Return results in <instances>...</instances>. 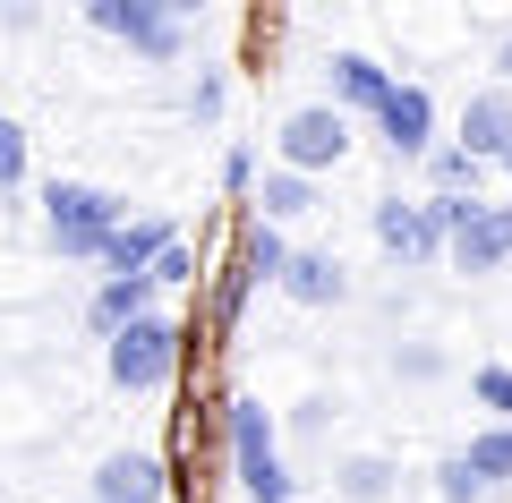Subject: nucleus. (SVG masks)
<instances>
[{
    "label": "nucleus",
    "instance_id": "39448f33",
    "mask_svg": "<svg viewBox=\"0 0 512 503\" xmlns=\"http://www.w3.org/2000/svg\"><path fill=\"white\" fill-rule=\"evenodd\" d=\"M86 18L103 26V35H120L128 52H146L154 69L180 60V9H171V0H94Z\"/></svg>",
    "mask_w": 512,
    "mask_h": 503
},
{
    "label": "nucleus",
    "instance_id": "ddd939ff",
    "mask_svg": "<svg viewBox=\"0 0 512 503\" xmlns=\"http://www.w3.org/2000/svg\"><path fill=\"white\" fill-rule=\"evenodd\" d=\"M137 316H154V282H146V273H111V282L94 290V307H86V324L103 333V342H111V333H128Z\"/></svg>",
    "mask_w": 512,
    "mask_h": 503
},
{
    "label": "nucleus",
    "instance_id": "b1692460",
    "mask_svg": "<svg viewBox=\"0 0 512 503\" xmlns=\"http://www.w3.org/2000/svg\"><path fill=\"white\" fill-rule=\"evenodd\" d=\"M436 495H444V503H478L487 486H478V478H470L461 461H444V469H436Z\"/></svg>",
    "mask_w": 512,
    "mask_h": 503
},
{
    "label": "nucleus",
    "instance_id": "aec40b11",
    "mask_svg": "<svg viewBox=\"0 0 512 503\" xmlns=\"http://www.w3.org/2000/svg\"><path fill=\"white\" fill-rule=\"evenodd\" d=\"M146 282H154V290H180V282H197V256H188V239H171V248L154 256V265H146Z\"/></svg>",
    "mask_w": 512,
    "mask_h": 503
},
{
    "label": "nucleus",
    "instance_id": "393cba45",
    "mask_svg": "<svg viewBox=\"0 0 512 503\" xmlns=\"http://www.w3.org/2000/svg\"><path fill=\"white\" fill-rule=\"evenodd\" d=\"M222 188H231V197H248V188H256V154H248V145L222 154Z\"/></svg>",
    "mask_w": 512,
    "mask_h": 503
},
{
    "label": "nucleus",
    "instance_id": "2eb2a0df",
    "mask_svg": "<svg viewBox=\"0 0 512 503\" xmlns=\"http://www.w3.org/2000/svg\"><path fill=\"white\" fill-rule=\"evenodd\" d=\"M282 265H291V248H282V231L274 222H239V273H248V282H282Z\"/></svg>",
    "mask_w": 512,
    "mask_h": 503
},
{
    "label": "nucleus",
    "instance_id": "f8f14e48",
    "mask_svg": "<svg viewBox=\"0 0 512 503\" xmlns=\"http://www.w3.org/2000/svg\"><path fill=\"white\" fill-rule=\"evenodd\" d=\"M325 77H333V111H342V120H350V111H376L384 94H393V69L367 60V52H333Z\"/></svg>",
    "mask_w": 512,
    "mask_h": 503
},
{
    "label": "nucleus",
    "instance_id": "412c9836",
    "mask_svg": "<svg viewBox=\"0 0 512 503\" xmlns=\"http://www.w3.org/2000/svg\"><path fill=\"white\" fill-rule=\"evenodd\" d=\"M470 393H478V401H487V410L512 427V367H478V376H470Z\"/></svg>",
    "mask_w": 512,
    "mask_h": 503
},
{
    "label": "nucleus",
    "instance_id": "4468645a",
    "mask_svg": "<svg viewBox=\"0 0 512 503\" xmlns=\"http://www.w3.org/2000/svg\"><path fill=\"white\" fill-rule=\"evenodd\" d=\"M171 239H180V231H171V222H163V214H128V222H120V231H111V239H103V265H111V273H146V265H154V256H163V248H171Z\"/></svg>",
    "mask_w": 512,
    "mask_h": 503
},
{
    "label": "nucleus",
    "instance_id": "c85d7f7f",
    "mask_svg": "<svg viewBox=\"0 0 512 503\" xmlns=\"http://www.w3.org/2000/svg\"><path fill=\"white\" fill-rule=\"evenodd\" d=\"M504 171H512V154H504Z\"/></svg>",
    "mask_w": 512,
    "mask_h": 503
},
{
    "label": "nucleus",
    "instance_id": "5701e85b",
    "mask_svg": "<svg viewBox=\"0 0 512 503\" xmlns=\"http://www.w3.org/2000/svg\"><path fill=\"white\" fill-rule=\"evenodd\" d=\"M248 273H239V265H222V282H214V324H239V307H248Z\"/></svg>",
    "mask_w": 512,
    "mask_h": 503
},
{
    "label": "nucleus",
    "instance_id": "9d476101",
    "mask_svg": "<svg viewBox=\"0 0 512 503\" xmlns=\"http://www.w3.org/2000/svg\"><path fill=\"white\" fill-rule=\"evenodd\" d=\"M461 154L470 162H504L512 154V94L504 86H478L461 103Z\"/></svg>",
    "mask_w": 512,
    "mask_h": 503
},
{
    "label": "nucleus",
    "instance_id": "20e7f679",
    "mask_svg": "<svg viewBox=\"0 0 512 503\" xmlns=\"http://www.w3.org/2000/svg\"><path fill=\"white\" fill-rule=\"evenodd\" d=\"M231 410V461H239V486H248V503H291L299 495V478L282 469V435H274V418H265V401H222Z\"/></svg>",
    "mask_w": 512,
    "mask_h": 503
},
{
    "label": "nucleus",
    "instance_id": "a211bd4d",
    "mask_svg": "<svg viewBox=\"0 0 512 503\" xmlns=\"http://www.w3.org/2000/svg\"><path fill=\"white\" fill-rule=\"evenodd\" d=\"M461 469H470L478 486H504L512 478V427H487V435H470V452H453Z\"/></svg>",
    "mask_w": 512,
    "mask_h": 503
},
{
    "label": "nucleus",
    "instance_id": "f3484780",
    "mask_svg": "<svg viewBox=\"0 0 512 503\" xmlns=\"http://www.w3.org/2000/svg\"><path fill=\"white\" fill-rule=\"evenodd\" d=\"M333 486H342V503H384L393 495V461H384V452H359V461L333 469Z\"/></svg>",
    "mask_w": 512,
    "mask_h": 503
},
{
    "label": "nucleus",
    "instance_id": "a878e982",
    "mask_svg": "<svg viewBox=\"0 0 512 503\" xmlns=\"http://www.w3.org/2000/svg\"><path fill=\"white\" fill-rule=\"evenodd\" d=\"M188 111H197V120H214V111H222V77H197V94H188Z\"/></svg>",
    "mask_w": 512,
    "mask_h": 503
},
{
    "label": "nucleus",
    "instance_id": "f03ea898",
    "mask_svg": "<svg viewBox=\"0 0 512 503\" xmlns=\"http://www.w3.org/2000/svg\"><path fill=\"white\" fill-rule=\"evenodd\" d=\"M444 222V256L453 273H504L512 265V205H487V197H427Z\"/></svg>",
    "mask_w": 512,
    "mask_h": 503
},
{
    "label": "nucleus",
    "instance_id": "7ed1b4c3",
    "mask_svg": "<svg viewBox=\"0 0 512 503\" xmlns=\"http://www.w3.org/2000/svg\"><path fill=\"white\" fill-rule=\"evenodd\" d=\"M180 359H188V324H171V316H137L128 333H111V350H103V367H111L120 393H154V384H171Z\"/></svg>",
    "mask_w": 512,
    "mask_h": 503
},
{
    "label": "nucleus",
    "instance_id": "bb28decb",
    "mask_svg": "<svg viewBox=\"0 0 512 503\" xmlns=\"http://www.w3.org/2000/svg\"><path fill=\"white\" fill-rule=\"evenodd\" d=\"M436 367H444V350H427V342L402 350V376H436Z\"/></svg>",
    "mask_w": 512,
    "mask_h": 503
},
{
    "label": "nucleus",
    "instance_id": "f257e3e1",
    "mask_svg": "<svg viewBox=\"0 0 512 503\" xmlns=\"http://www.w3.org/2000/svg\"><path fill=\"white\" fill-rule=\"evenodd\" d=\"M120 222H128V205L111 197V188H94V180H52L43 188V231H52V248L77 256V265H94Z\"/></svg>",
    "mask_w": 512,
    "mask_h": 503
},
{
    "label": "nucleus",
    "instance_id": "6e6552de",
    "mask_svg": "<svg viewBox=\"0 0 512 503\" xmlns=\"http://www.w3.org/2000/svg\"><path fill=\"white\" fill-rule=\"evenodd\" d=\"M376 128H384V145H393V154H436V103H427V86H402V77H393V94H384L376 103Z\"/></svg>",
    "mask_w": 512,
    "mask_h": 503
},
{
    "label": "nucleus",
    "instance_id": "423d86ee",
    "mask_svg": "<svg viewBox=\"0 0 512 503\" xmlns=\"http://www.w3.org/2000/svg\"><path fill=\"white\" fill-rule=\"evenodd\" d=\"M350 154V120L333 103H308L282 120V171H299V180H316V171H333V162Z\"/></svg>",
    "mask_w": 512,
    "mask_h": 503
},
{
    "label": "nucleus",
    "instance_id": "6ab92c4d",
    "mask_svg": "<svg viewBox=\"0 0 512 503\" xmlns=\"http://www.w3.org/2000/svg\"><path fill=\"white\" fill-rule=\"evenodd\" d=\"M427 180H436V197H478L487 162H470L461 145H436V154H427Z\"/></svg>",
    "mask_w": 512,
    "mask_h": 503
},
{
    "label": "nucleus",
    "instance_id": "cd10ccee",
    "mask_svg": "<svg viewBox=\"0 0 512 503\" xmlns=\"http://www.w3.org/2000/svg\"><path fill=\"white\" fill-rule=\"evenodd\" d=\"M495 69H504V94H512V35H504V52H495Z\"/></svg>",
    "mask_w": 512,
    "mask_h": 503
},
{
    "label": "nucleus",
    "instance_id": "9b49d317",
    "mask_svg": "<svg viewBox=\"0 0 512 503\" xmlns=\"http://www.w3.org/2000/svg\"><path fill=\"white\" fill-rule=\"evenodd\" d=\"M274 290L291 307H342L350 299V273H342V256H325V248H291V265H282Z\"/></svg>",
    "mask_w": 512,
    "mask_h": 503
},
{
    "label": "nucleus",
    "instance_id": "dca6fc26",
    "mask_svg": "<svg viewBox=\"0 0 512 503\" xmlns=\"http://www.w3.org/2000/svg\"><path fill=\"white\" fill-rule=\"evenodd\" d=\"M256 205H265L256 222H274V231H282V222L316 214V180H299V171H265V197H256Z\"/></svg>",
    "mask_w": 512,
    "mask_h": 503
},
{
    "label": "nucleus",
    "instance_id": "4be33fe9",
    "mask_svg": "<svg viewBox=\"0 0 512 503\" xmlns=\"http://www.w3.org/2000/svg\"><path fill=\"white\" fill-rule=\"evenodd\" d=\"M26 180V128L0 111V188H18Z\"/></svg>",
    "mask_w": 512,
    "mask_h": 503
},
{
    "label": "nucleus",
    "instance_id": "0eeeda50",
    "mask_svg": "<svg viewBox=\"0 0 512 503\" xmlns=\"http://www.w3.org/2000/svg\"><path fill=\"white\" fill-rule=\"evenodd\" d=\"M376 239H384V256H402V265H436L444 256V222H436V205H410V197H376Z\"/></svg>",
    "mask_w": 512,
    "mask_h": 503
},
{
    "label": "nucleus",
    "instance_id": "1a4fd4ad",
    "mask_svg": "<svg viewBox=\"0 0 512 503\" xmlns=\"http://www.w3.org/2000/svg\"><path fill=\"white\" fill-rule=\"evenodd\" d=\"M163 495H171V461H154V452H111L94 469V503H163Z\"/></svg>",
    "mask_w": 512,
    "mask_h": 503
}]
</instances>
